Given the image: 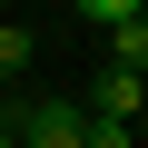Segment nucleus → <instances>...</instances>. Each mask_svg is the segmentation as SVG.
Masks as SVG:
<instances>
[{
  "mask_svg": "<svg viewBox=\"0 0 148 148\" xmlns=\"http://www.w3.org/2000/svg\"><path fill=\"white\" fill-rule=\"evenodd\" d=\"M79 20H99V30H119V20H138V0H79Z\"/></svg>",
  "mask_w": 148,
  "mask_h": 148,
  "instance_id": "nucleus-5",
  "label": "nucleus"
},
{
  "mask_svg": "<svg viewBox=\"0 0 148 148\" xmlns=\"http://www.w3.org/2000/svg\"><path fill=\"white\" fill-rule=\"evenodd\" d=\"M0 148H10V119H0Z\"/></svg>",
  "mask_w": 148,
  "mask_h": 148,
  "instance_id": "nucleus-7",
  "label": "nucleus"
},
{
  "mask_svg": "<svg viewBox=\"0 0 148 148\" xmlns=\"http://www.w3.org/2000/svg\"><path fill=\"white\" fill-rule=\"evenodd\" d=\"M20 148H79L89 138V109H69V99H30V119L10 128Z\"/></svg>",
  "mask_w": 148,
  "mask_h": 148,
  "instance_id": "nucleus-1",
  "label": "nucleus"
},
{
  "mask_svg": "<svg viewBox=\"0 0 148 148\" xmlns=\"http://www.w3.org/2000/svg\"><path fill=\"white\" fill-rule=\"evenodd\" d=\"M20 69H30V30H10V20H0V79H20Z\"/></svg>",
  "mask_w": 148,
  "mask_h": 148,
  "instance_id": "nucleus-4",
  "label": "nucleus"
},
{
  "mask_svg": "<svg viewBox=\"0 0 148 148\" xmlns=\"http://www.w3.org/2000/svg\"><path fill=\"white\" fill-rule=\"evenodd\" d=\"M109 69L148 79V20H119V30H109Z\"/></svg>",
  "mask_w": 148,
  "mask_h": 148,
  "instance_id": "nucleus-3",
  "label": "nucleus"
},
{
  "mask_svg": "<svg viewBox=\"0 0 148 148\" xmlns=\"http://www.w3.org/2000/svg\"><path fill=\"white\" fill-rule=\"evenodd\" d=\"M79 148H138V138H128V119H89V138H79Z\"/></svg>",
  "mask_w": 148,
  "mask_h": 148,
  "instance_id": "nucleus-6",
  "label": "nucleus"
},
{
  "mask_svg": "<svg viewBox=\"0 0 148 148\" xmlns=\"http://www.w3.org/2000/svg\"><path fill=\"white\" fill-rule=\"evenodd\" d=\"M138 99H148V79H128V69H99V99H89V119H138Z\"/></svg>",
  "mask_w": 148,
  "mask_h": 148,
  "instance_id": "nucleus-2",
  "label": "nucleus"
},
{
  "mask_svg": "<svg viewBox=\"0 0 148 148\" xmlns=\"http://www.w3.org/2000/svg\"><path fill=\"white\" fill-rule=\"evenodd\" d=\"M138 20H148V0H138Z\"/></svg>",
  "mask_w": 148,
  "mask_h": 148,
  "instance_id": "nucleus-8",
  "label": "nucleus"
},
{
  "mask_svg": "<svg viewBox=\"0 0 148 148\" xmlns=\"http://www.w3.org/2000/svg\"><path fill=\"white\" fill-rule=\"evenodd\" d=\"M10 148H20V138H10Z\"/></svg>",
  "mask_w": 148,
  "mask_h": 148,
  "instance_id": "nucleus-9",
  "label": "nucleus"
}]
</instances>
